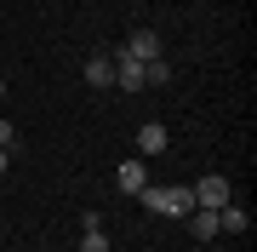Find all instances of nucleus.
<instances>
[{
    "label": "nucleus",
    "mask_w": 257,
    "mask_h": 252,
    "mask_svg": "<svg viewBox=\"0 0 257 252\" xmlns=\"http://www.w3.org/2000/svg\"><path fill=\"white\" fill-rule=\"evenodd\" d=\"M0 149H12V155H18V126H12V121H0Z\"/></svg>",
    "instance_id": "12"
},
{
    "label": "nucleus",
    "mask_w": 257,
    "mask_h": 252,
    "mask_svg": "<svg viewBox=\"0 0 257 252\" xmlns=\"http://www.w3.org/2000/svg\"><path fill=\"white\" fill-rule=\"evenodd\" d=\"M120 52H126V57H138V63H155V57H166V52H160V35H155V29H132V40H126Z\"/></svg>",
    "instance_id": "4"
},
{
    "label": "nucleus",
    "mask_w": 257,
    "mask_h": 252,
    "mask_svg": "<svg viewBox=\"0 0 257 252\" xmlns=\"http://www.w3.org/2000/svg\"><path fill=\"white\" fill-rule=\"evenodd\" d=\"M86 86H114V57L109 52H92V57H86Z\"/></svg>",
    "instance_id": "5"
},
{
    "label": "nucleus",
    "mask_w": 257,
    "mask_h": 252,
    "mask_svg": "<svg viewBox=\"0 0 257 252\" xmlns=\"http://www.w3.org/2000/svg\"><path fill=\"white\" fill-rule=\"evenodd\" d=\"M0 98H6V75H0Z\"/></svg>",
    "instance_id": "14"
},
{
    "label": "nucleus",
    "mask_w": 257,
    "mask_h": 252,
    "mask_svg": "<svg viewBox=\"0 0 257 252\" xmlns=\"http://www.w3.org/2000/svg\"><path fill=\"white\" fill-rule=\"evenodd\" d=\"M114 86H120V92H143V86H149V63L114 52Z\"/></svg>",
    "instance_id": "3"
},
{
    "label": "nucleus",
    "mask_w": 257,
    "mask_h": 252,
    "mask_svg": "<svg viewBox=\"0 0 257 252\" xmlns=\"http://www.w3.org/2000/svg\"><path fill=\"white\" fill-rule=\"evenodd\" d=\"M138 201L149 206V212H166V218H189V212H194V195H189L183 184H172V189L143 184V189H138Z\"/></svg>",
    "instance_id": "1"
},
{
    "label": "nucleus",
    "mask_w": 257,
    "mask_h": 252,
    "mask_svg": "<svg viewBox=\"0 0 257 252\" xmlns=\"http://www.w3.org/2000/svg\"><path fill=\"white\" fill-rule=\"evenodd\" d=\"M172 80V63H166V57H155V63H149V86H166Z\"/></svg>",
    "instance_id": "10"
},
{
    "label": "nucleus",
    "mask_w": 257,
    "mask_h": 252,
    "mask_svg": "<svg viewBox=\"0 0 257 252\" xmlns=\"http://www.w3.org/2000/svg\"><path fill=\"white\" fill-rule=\"evenodd\" d=\"M6 166H12V149H0V178H6Z\"/></svg>",
    "instance_id": "13"
},
{
    "label": "nucleus",
    "mask_w": 257,
    "mask_h": 252,
    "mask_svg": "<svg viewBox=\"0 0 257 252\" xmlns=\"http://www.w3.org/2000/svg\"><path fill=\"white\" fill-rule=\"evenodd\" d=\"M80 252H109V235H103V229H86V241H80Z\"/></svg>",
    "instance_id": "11"
},
{
    "label": "nucleus",
    "mask_w": 257,
    "mask_h": 252,
    "mask_svg": "<svg viewBox=\"0 0 257 252\" xmlns=\"http://www.w3.org/2000/svg\"><path fill=\"white\" fill-rule=\"evenodd\" d=\"M189 195H194V206H206V212H217V206H229V201H234V189H229V178H223V172H206L200 184L189 189Z\"/></svg>",
    "instance_id": "2"
},
{
    "label": "nucleus",
    "mask_w": 257,
    "mask_h": 252,
    "mask_svg": "<svg viewBox=\"0 0 257 252\" xmlns=\"http://www.w3.org/2000/svg\"><path fill=\"white\" fill-rule=\"evenodd\" d=\"M246 224H251V218H246V206H240V201L217 206V229H229V235H246Z\"/></svg>",
    "instance_id": "6"
},
{
    "label": "nucleus",
    "mask_w": 257,
    "mask_h": 252,
    "mask_svg": "<svg viewBox=\"0 0 257 252\" xmlns=\"http://www.w3.org/2000/svg\"><path fill=\"white\" fill-rule=\"evenodd\" d=\"M189 235H194V241H211V235H217V212L194 206V212H189Z\"/></svg>",
    "instance_id": "8"
},
{
    "label": "nucleus",
    "mask_w": 257,
    "mask_h": 252,
    "mask_svg": "<svg viewBox=\"0 0 257 252\" xmlns=\"http://www.w3.org/2000/svg\"><path fill=\"white\" fill-rule=\"evenodd\" d=\"M138 149H143V155H160V149H166V126H155V121H149V126L138 132Z\"/></svg>",
    "instance_id": "9"
},
{
    "label": "nucleus",
    "mask_w": 257,
    "mask_h": 252,
    "mask_svg": "<svg viewBox=\"0 0 257 252\" xmlns=\"http://www.w3.org/2000/svg\"><path fill=\"white\" fill-rule=\"evenodd\" d=\"M143 184H149V166H143V160H120V189H126V195H138Z\"/></svg>",
    "instance_id": "7"
}]
</instances>
